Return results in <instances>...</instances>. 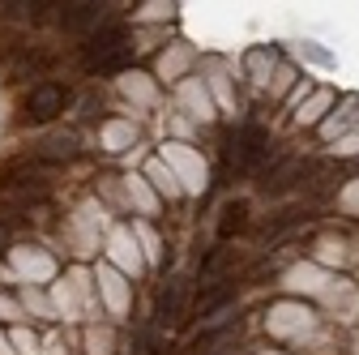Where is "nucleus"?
Wrapping results in <instances>:
<instances>
[{
    "instance_id": "nucleus-1",
    "label": "nucleus",
    "mask_w": 359,
    "mask_h": 355,
    "mask_svg": "<svg viewBox=\"0 0 359 355\" xmlns=\"http://www.w3.org/2000/svg\"><path fill=\"white\" fill-rule=\"evenodd\" d=\"M65 103H69V91L60 81H39L30 91V99H26V120L30 124H48V120H56L65 112Z\"/></svg>"
},
{
    "instance_id": "nucleus-2",
    "label": "nucleus",
    "mask_w": 359,
    "mask_h": 355,
    "mask_svg": "<svg viewBox=\"0 0 359 355\" xmlns=\"http://www.w3.org/2000/svg\"><path fill=\"white\" fill-rule=\"evenodd\" d=\"M128 30L120 26V22H111V26H103V30H95V34H90V43H86V60L90 65H99V56L107 60V56H116V52H124L128 48Z\"/></svg>"
},
{
    "instance_id": "nucleus-3",
    "label": "nucleus",
    "mask_w": 359,
    "mask_h": 355,
    "mask_svg": "<svg viewBox=\"0 0 359 355\" xmlns=\"http://www.w3.org/2000/svg\"><path fill=\"white\" fill-rule=\"evenodd\" d=\"M240 227H244V206L236 201V206H227V218H222V227H218V236L227 240V236H231V232H240Z\"/></svg>"
},
{
    "instance_id": "nucleus-4",
    "label": "nucleus",
    "mask_w": 359,
    "mask_h": 355,
    "mask_svg": "<svg viewBox=\"0 0 359 355\" xmlns=\"http://www.w3.org/2000/svg\"><path fill=\"white\" fill-rule=\"evenodd\" d=\"M261 142H265V133H261V128H248V133H244V159H248V163L261 159V150H265Z\"/></svg>"
},
{
    "instance_id": "nucleus-5",
    "label": "nucleus",
    "mask_w": 359,
    "mask_h": 355,
    "mask_svg": "<svg viewBox=\"0 0 359 355\" xmlns=\"http://www.w3.org/2000/svg\"><path fill=\"white\" fill-rule=\"evenodd\" d=\"M90 18H99V9H95V5H73V13L65 18V26H86Z\"/></svg>"
},
{
    "instance_id": "nucleus-6",
    "label": "nucleus",
    "mask_w": 359,
    "mask_h": 355,
    "mask_svg": "<svg viewBox=\"0 0 359 355\" xmlns=\"http://www.w3.org/2000/svg\"><path fill=\"white\" fill-rule=\"evenodd\" d=\"M5 248H9V236H5V218H0V257H5Z\"/></svg>"
}]
</instances>
